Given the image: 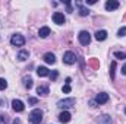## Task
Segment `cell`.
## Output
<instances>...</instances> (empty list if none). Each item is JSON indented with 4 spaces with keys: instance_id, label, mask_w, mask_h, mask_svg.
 I'll return each instance as SVG.
<instances>
[{
    "instance_id": "cell-27",
    "label": "cell",
    "mask_w": 126,
    "mask_h": 124,
    "mask_svg": "<svg viewBox=\"0 0 126 124\" xmlns=\"http://www.w3.org/2000/svg\"><path fill=\"white\" fill-rule=\"evenodd\" d=\"M28 102L34 105V104H37V102H38V99H37V98H30V99H28Z\"/></svg>"
},
{
    "instance_id": "cell-26",
    "label": "cell",
    "mask_w": 126,
    "mask_h": 124,
    "mask_svg": "<svg viewBox=\"0 0 126 124\" xmlns=\"http://www.w3.org/2000/svg\"><path fill=\"white\" fill-rule=\"evenodd\" d=\"M57 74H59V73H57V72L54 70V72H53V73L50 74V77H51V80H56V77H57Z\"/></svg>"
},
{
    "instance_id": "cell-29",
    "label": "cell",
    "mask_w": 126,
    "mask_h": 124,
    "mask_svg": "<svg viewBox=\"0 0 126 124\" xmlns=\"http://www.w3.org/2000/svg\"><path fill=\"white\" fill-rule=\"evenodd\" d=\"M91 107H93V108L97 107V102H95V101H91Z\"/></svg>"
},
{
    "instance_id": "cell-31",
    "label": "cell",
    "mask_w": 126,
    "mask_h": 124,
    "mask_svg": "<svg viewBox=\"0 0 126 124\" xmlns=\"http://www.w3.org/2000/svg\"><path fill=\"white\" fill-rule=\"evenodd\" d=\"M13 124H21V120H19V118H16V120L13 121Z\"/></svg>"
},
{
    "instance_id": "cell-8",
    "label": "cell",
    "mask_w": 126,
    "mask_h": 124,
    "mask_svg": "<svg viewBox=\"0 0 126 124\" xmlns=\"http://www.w3.org/2000/svg\"><path fill=\"white\" fill-rule=\"evenodd\" d=\"M53 21H54V24H57V25H63V24L66 22L64 15L60 13V12H56V13L53 15Z\"/></svg>"
},
{
    "instance_id": "cell-25",
    "label": "cell",
    "mask_w": 126,
    "mask_h": 124,
    "mask_svg": "<svg viewBox=\"0 0 126 124\" xmlns=\"http://www.w3.org/2000/svg\"><path fill=\"white\" fill-rule=\"evenodd\" d=\"M66 7H67V12H69V13H72V12H73V9H72V4H70V1H66Z\"/></svg>"
},
{
    "instance_id": "cell-3",
    "label": "cell",
    "mask_w": 126,
    "mask_h": 124,
    "mask_svg": "<svg viewBox=\"0 0 126 124\" xmlns=\"http://www.w3.org/2000/svg\"><path fill=\"white\" fill-rule=\"evenodd\" d=\"M10 44H12L13 47H22V45L25 44V38H24L22 35H19V34H15V35H12V38H10Z\"/></svg>"
},
{
    "instance_id": "cell-12",
    "label": "cell",
    "mask_w": 126,
    "mask_h": 124,
    "mask_svg": "<svg viewBox=\"0 0 126 124\" xmlns=\"http://www.w3.org/2000/svg\"><path fill=\"white\" fill-rule=\"evenodd\" d=\"M43 59H44V62L47 63V64H54L56 63V57H54L53 53H46Z\"/></svg>"
},
{
    "instance_id": "cell-19",
    "label": "cell",
    "mask_w": 126,
    "mask_h": 124,
    "mask_svg": "<svg viewBox=\"0 0 126 124\" xmlns=\"http://www.w3.org/2000/svg\"><path fill=\"white\" fill-rule=\"evenodd\" d=\"M76 4L79 6V15H81V16H88V15H90V10L85 9V7H82L81 3H76Z\"/></svg>"
},
{
    "instance_id": "cell-24",
    "label": "cell",
    "mask_w": 126,
    "mask_h": 124,
    "mask_svg": "<svg viewBox=\"0 0 126 124\" xmlns=\"http://www.w3.org/2000/svg\"><path fill=\"white\" fill-rule=\"evenodd\" d=\"M63 92H64V93H69V92H70V85H67V83H66V85L63 86Z\"/></svg>"
},
{
    "instance_id": "cell-7",
    "label": "cell",
    "mask_w": 126,
    "mask_h": 124,
    "mask_svg": "<svg viewBox=\"0 0 126 124\" xmlns=\"http://www.w3.org/2000/svg\"><path fill=\"white\" fill-rule=\"evenodd\" d=\"M107 101H109V93H106V92H101V93H98V95L95 96V102H97L98 105L106 104Z\"/></svg>"
},
{
    "instance_id": "cell-16",
    "label": "cell",
    "mask_w": 126,
    "mask_h": 124,
    "mask_svg": "<svg viewBox=\"0 0 126 124\" xmlns=\"http://www.w3.org/2000/svg\"><path fill=\"white\" fill-rule=\"evenodd\" d=\"M28 57H30V53H28L27 50H22V51L18 54V60H19V62H25Z\"/></svg>"
},
{
    "instance_id": "cell-13",
    "label": "cell",
    "mask_w": 126,
    "mask_h": 124,
    "mask_svg": "<svg viewBox=\"0 0 126 124\" xmlns=\"http://www.w3.org/2000/svg\"><path fill=\"white\" fill-rule=\"evenodd\" d=\"M106 38H107V31L101 29V31L95 32V39H97V41H104Z\"/></svg>"
},
{
    "instance_id": "cell-20",
    "label": "cell",
    "mask_w": 126,
    "mask_h": 124,
    "mask_svg": "<svg viewBox=\"0 0 126 124\" xmlns=\"http://www.w3.org/2000/svg\"><path fill=\"white\" fill-rule=\"evenodd\" d=\"M114 72H116V62H111L110 64V77L114 79Z\"/></svg>"
},
{
    "instance_id": "cell-30",
    "label": "cell",
    "mask_w": 126,
    "mask_h": 124,
    "mask_svg": "<svg viewBox=\"0 0 126 124\" xmlns=\"http://www.w3.org/2000/svg\"><path fill=\"white\" fill-rule=\"evenodd\" d=\"M122 73H123V74H126V64L122 67Z\"/></svg>"
},
{
    "instance_id": "cell-15",
    "label": "cell",
    "mask_w": 126,
    "mask_h": 124,
    "mask_svg": "<svg viewBox=\"0 0 126 124\" xmlns=\"http://www.w3.org/2000/svg\"><path fill=\"white\" fill-rule=\"evenodd\" d=\"M37 92H38V95H41V96H46V95H48V86L41 85V86L37 88Z\"/></svg>"
},
{
    "instance_id": "cell-22",
    "label": "cell",
    "mask_w": 126,
    "mask_h": 124,
    "mask_svg": "<svg viewBox=\"0 0 126 124\" xmlns=\"http://www.w3.org/2000/svg\"><path fill=\"white\" fill-rule=\"evenodd\" d=\"M114 57H117V59H126V53H120V51H116V53H114Z\"/></svg>"
},
{
    "instance_id": "cell-14",
    "label": "cell",
    "mask_w": 126,
    "mask_h": 124,
    "mask_svg": "<svg viewBox=\"0 0 126 124\" xmlns=\"http://www.w3.org/2000/svg\"><path fill=\"white\" fill-rule=\"evenodd\" d=\"M50 28L48 26H43V28H40V31H38V35L41 37V38H47L48 35H50Z\"/></svg>"
},
{
    "instance_id": "cell-2",
    "label": "cell",
    "mask_w": 126,
    "mask_h": 124,
    "mask_svg": "<svg viewBox=\"0 0 126 124\" xmlns=\"http://www.w3.org/2000/svg\"><path fill=\"white\" fill-rule=\"evenodd\" d=\"M78 39H79L81 45H88L91 42V35H90L88 31H81L79 35H78Z\"/></svg>"
},
{
    "instance_id": "cell-9",
    "label": "cell",
    "mask_w": 126,
    "mask_h": 124,
    "mask_svg": "<svg viewBox=\"0 0 126 124\" xmlns=\"http://www.w3.org/2000/svg\"><path fill=\"white\" fill-rule=\"evenodd\" d=\"M120 6V3L119 1H116V0H109L107 3H106V10H116L117 7Z\"/></svg>"
},
{
    "instance_id": "cell-1",
    "label": "cell",
    "mask_w": 126,
    "mask_h": 124,
    "mask_svg": "<svg viewBox=\"0 0 126 124\" xmlns=\"http://www.w3.org/2000/svg\"><path fill=\"white\" fill-rule=\"evenodd\" d=\"M41 121H43V111L41 110H32L30 112V123L40 124Z\"/></svg>"
},
{
    "instance_id": "cell-33",
    "label": "cell",
    "mask_w": 126,
    "mask_h": 124,
    "mask_svg": "<svg viewBox=\"0 0 126 124\" xmlns=\"http://www.w3.org/2000/svg\"><path fill=\"white\" fill-rule=\"evenodd\" d=\"M125 114H126V108H125Z\"/></svg>"
},
{
    "instance_id": "cell-17",
    "label": "cell",
    "mask_w": 126,
    "mask_h": 124,
    "mask_svg": "<svg viewBox=\"0 0 126 124\" xmlns=\"http://www.w3.org/2000/svg\"><path fill=\"white\" fill-rule=\"evenodd\" d=\"M24 86H25L27 89H31L32 88V79L30 76H28V77H27V76L24 77Z\"/></svg>"
},
{
    "instance_id": "cell-6",
    "label": "cell",
    "mask_w": 126,
    "mask_h": 124,
    "mask_svg": "<svg viewBox=\"0 0 126 124\" xmlns=\"http://www.w3.org/2000/svg\"><path fill=\"white\" fill-rule=\"evenodd\" d=\"M12 108H13L16 112H22V111L25 110V105H24L22 101H19V99H13V101H12Z\"/></svg>"
},
{
    "instance_id": "cell-10",
    "label": "cell",
    "mask_w": 126,
    "mask_h": 124,
    "mask_svg": "<svg viewBox=\"0 0 126 124\" xmlns=\"http://www.w3.org/2000/svg\"><path fill=\"white\" fill-rule=\"evenodd\" d=\"M70 118H72V115L67 111H63V112H60V115H59V121L60 123H69Z\"/></svg>"
},
{
    "instance_id": "cell-28",
    "label": "cell",
    "mask_w": 126,
    "mask_h": 124,
    "mask_svg": "<svg viewBox=\"0 0 126 124\" xmlns=\"http://www.w3.org/2000/svg\"><path fill=\"white\" fill-rule=\"evenodd\" d=\"M0 124H6V117L4 115H0Z\"/></svg>"
},
{
    "instance_id": "cell-4",
    "label": "cell",
    "mask_w": 126,
    "mask_h": 124,
    "mask_svg": "<svg viewBox=\"0 0 126 124\" xmlns=\"http://www.w3.org/2000/svg\"><path fill=\"white\" fill-rule=\"evenodd\" d=\"M75 105V99L73 98H66V99H62L57 102V107L59 108H70Z\"/></svg>"
},
{
    "instance_id": "cell-32",
    "label": "cell",
    "mask_w": 126,
    "mask_h": 124,
    "mask_svg": "<svg viewBox=\"0 0 126 124\" xmlns=\"http://www.w3.org/2000/svg\"><path fill=\"white\" fill-rule=\"evenodd\" d=\"M87 3H88V4H94V3H95V0H88Z\"/></svg>"
},
{
    "instance_id": "cell-11",
    "label": "cell",
    "mask_w": 126,
    "mask_h": 124,
    "mask_svg": "<svg viewBox=\"0 0 126 124\" xmlns=\"http://www.w3.org/2000/svg\"><path fill=\"white\" fill-rule=\"evenodd\" d=\"M37 74H38L40 77H46V76H48V74H50V72H48V69H47V67L40 66V67H37Z\"/></svg>"
},
{
    "instance_id": "cell-23",
    "label": "cell",
    "mask_w": 126,
    "mask_h": 124,
    "mask_svg": "<svg viewBox=\"0 0 126 124\" xmlns=\"http://www.w3.org/2000/svg\"><path fill=\"white\" fill-rule=\"evenodd\" d=\"M117 35H119V37H126V26L120 28V29L117 31Z\"/></svg>"
},
{
    "instance_id": "cell-5",
    "label": "cell",
    "mask_w": 126,
    "mask_h": 124,
    "mask_svg": "<svg viewBox=\"0 0 126 124\" xmlns=\"http://www.w3.org/2000/svg\"><path fill=\"white\" fill-rule=\"evenodd\" d=\"M63 62L66 63V64H75V62H76V56H75V53H72V51H66V53L63 54Z\"/></svg>"
},
{
    "instance_id": "cell-18",
    "label": "cell",
    "mask_w": 126,
    "mask_h": 124,
    "mask_svg": "<svg viewBox=\"0 0 126 124\" xmlns=\"http://www.w3.org/2000/svg\"><path fill=\"white\" fill-rule=\"evenodd\" d=\"M98 124H111V118L109 115H103L100 120H98Z\"/></svg>"
},
{
    "instance_id": "cell-21",
    "label": "cell",
    "mask_w": 126,
    "mask_h": 124,
    "mask_svg": "<svg viewBox=\"0 0 126 124\" xmlns=\"http://www.w3.org/2000/svg\"><path fill=\"white\" fill-rule=\"evenodd\" d=\"M7 88V82H6V79H0V91H4Z\"/></svg>"
}]
</instances>
